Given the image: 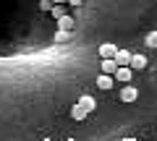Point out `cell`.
Instances as JSON below:
<instances>
[{
    "label": "cell",
    "mask_w": 157,
    "mask_h": 141,
    "mask_svg": "<svg viewBox=\"0 0 157 141\" xmlns=\"http://www.w3.org/2000/svg\"><path fill=\"white\" fill-rule=\"evenodd\" d=\"M115 79L121 81V84H131V79H134V68H131V65H121L115 71Z\"/></svg>",
    "instance_id": "1"
},
{
    "label": "cell",
    "mask_w": 157,
    "mask_h": 141,
    "mask_svg": "<svg viewBox=\"0 0 157 141\" xmlns=\"http://www.w3.org/2000/svg\"><path fill=\"white\" fill-rule=\"evenodd\" d=\"M100 68H102V73H110V76H115V71H118L121 65H118V60H115V58H102Z\"/></svg>",
    "instance_id": "2"
},
{
    "label": "cell",
    "mask_w": 157,
    "mask_h": 141,
    "mask_svg": "<svg viewBox=\"0 0 157 141\" xmlns=\"http://www.w3.org/2000/svg\"><path fill=\"white\" fill-rule=\"evenodd\" d=\"M86 115H89V110H86L81 102H76V105L71 107V118H73V120H84Z\"/></svg>",
    "instance_id": "3"
},
{
    "label": "cell",
    "mask_w": 157,
    "mask_h": 141,
    "mask_svg": "<svg viewBox=\"0 0 157 141\" xmlns=\"http://www.w3.org/2000/svg\"><path fill=\"white\" fill-rule=\"evenodd\" d=\"M136 97H139V91H136L131 84H126L123 89H121V99H123V102H134Z\"/></svg>",
    "instance_id": "4"
},
{
    "label": "cell",
    "mask_w": 157,
    "mask_h": 141,
    "mask_svg": "<svg viewBox=\"0 0 157 141\" xmlns=\"http://www.w3.org/2000/svg\"><path fill=\"white\" fill-rule=\"evenodd\" d=\"M118 50H121V47H115V45H110V42H105V45H100V58H115Z\"/></svg>",
    "instance_id": "5"
},
{
    "label": "cell",
    "mask_w": 157,
    "mask_h": 141,
    "mask_svg": "<svg viewBox=\"0 0 157 141\" xmlns=\"http://www.w3.org/2000/svg\"><path fill=\"white\" fill-rule=\"evenodd\" d=\"M113 79H115V76H110V73H102L100 79H97V86H100V89H113Z\"/></svg>",
    "instance_id": "6"
},
{
    "label": "cell",
    "mask_w": 157,
    "mask_h": 141,
    "mask_svg": "<svg viewBox=\"0 0 157 141\" xmlns=\"http://www.w3.org/2000/svg\"><path fill=\"white\" fill-rule=\"evenodd\" d=\"M131 52L128 50H118V55H115V60H118V65H131Z\"/></svg>",
    "instance_id": "7"
},
{
    "label": "cell",
    "mask_w": 157,
    "mask_h": 141,
    "mask_svg": "<svg viewBox=\"0 0 157 141\" xmlns=\"http://www.w3.org/2000/svg\"><path fill=\"white\" fill-rule=\"evenodd\" d=\"M131 68H134V71L147 68V58H144V55H134V58H131Z\"/></svg>",
    "instance_id": "8"
},
{
    "label": "cell",
    "mask_w": 157,
    "mask_h": 141,
    "mask_svg": "<svg viewBox=\"0 0 157 141\" xmlns=\"http://www.w3.org/2000/svg\"><path fill=\"white\" fill-rule=\"evenodd\" d=\"M73 24L76 21H73V16H68V13L58 18V29H73Z\"/></svg>",
    "instance_id": "9"
},
{
    "label": "cell",
    "mask_w": 157,
    "mask_h": 141,
    "mask_svg": "<svg viewBox=\"0 0 157 141\" xmlns=\"http://www.w3.org/2000/svg\"><path fill=\"white\" fill-rule=\"evenodd\" d=\"M71 39V29H58V34H55V45H63V42H68Z\"/></svg>",
    "instance_id": "10"
},
{
    "label": "cell",
    "mask_w": 157,
    "mask_h": 141,
    "mask_svg": "<svg viewBox=\"0 0 157 141\" xmlns=\"http://www.w3.org/2000/svg\"><path fill=\"white\" fill-rule=\"evenodd\" d=\"M78 102H81V105H84V107L89 110V113H92V110L97 107V102H94V97H89V94H84V97H81V99H78Z\"/></svg>",
    "instance_id": "11"
},
{
    "label": "cell",
    "mask_w": 157,
    "mask_h": 141,
    "mask_svg": "<svg viewBox=\"0 0 157 141\" xmlns=\"http://www.w3.org/2000/svg\"><path fill=\"white\" fill-rule=\"evenodd\" d=\"M147 47H152V50H157V32H149V34H147Z\"/></svg>",
    "instance_id": "12"
},
{
    "label": "cell",
    "mask_w": 157,
    "mask_h": 141,
    "mask_svg": "<svg viewBox=\"0 0 157 141\" xmlns=\"http://www.w3.org/2000/svg\"><path fill=\"white\" fill-rule=\"evenodd\" d=\"M52 16H55V21L60 16H66V8H63V3H58V6H52Z\"/></svg>",
    "instance_id": "13"
},
{
    "label": "cell",
    "mask_w": 157,
    "mask_h": 141,
    "mask_svg": "<svg viewBox=\"0 0 157 141\" xmlns=\"http://www.w3.org/2000/svg\"><path fill=\"white\" fill-rule=\"evenodd\" d=\"M39 6H42V11H52V0H42Z\"/></svg>",
    "instance_id": "14"
},
{
    "label": "cell",
    "mask_w": 157,
    "mask_h": 141,
    "mask_svg": "<svg viewBox=\"0 0 157 141\" xmlns=\"http://www.w3.org/2000/svg\"><path fill=\"white\" fill-rule=\"evenodd\" d=\"M66 3H68V6H73V8H76V6H81L84 0H66Z\"/></svg>",
    "instance_id": "15"
},
{
    "label": "cell",
    "mask_w": 157,
    "mask_h": 141,
    "mask_svg": "<svg viewBox=\"0 0 157 141\" xmlns=\"http://www.w3.org/2000/svg\"><path fill=\"white\" fill-rule=\"evenodd\" d=\"M52 3H55V6H58V3H66V0H52Z\"/></svg>",
    "instance_id": "16"
}]
</instances>
